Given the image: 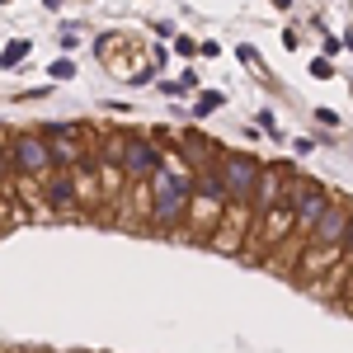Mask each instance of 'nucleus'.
I'll return each mask as SVG.
<instances>
[{"instance_id": "obj_1", "label": "nucleus", "mask_w": 353, "mask_h": 353, "mask_svg": "<svg viewBox=\"0 0 353 353\" xmlns=\"http://www.w3.org/2000/svg\"><path fill=\"white\" fill-rule=\"evenodd\" d=\"M189 203H193V170L179 156H170V165L146 184V231H156V236L184 231Z\"/></svg>"}, {"instance_id": "obj_2", "label": "nucleus", "mask_w": 353, "mask_h": 353, "mask_svg": "<svg viewBox=\"0 0 353 353\" xmlns=\"http://www.w3.org/2000/svg\"><path fill=\"white\" fill-rule=\"evenodd\" d=\"M330 198H334V193H330L321 179H306V174H292V179H288V203H292V231H297V245L311 241L316 221L325 217Z\"/></svg>"}, {"instance_id": "obj_3", "label": "nucleus", "mask_w": 353, "mask_h": 353, "mask_svg": "<svg viewBox=\"0 0 353 353\" xmlns=\"http://www.w3.org/2000/svg\"><path fill=\"white\" fill-rule=\"evenodd\" d=\"M212 165H217L221 184H226V198L250 208V198H254V184H259V174H264V161H254V156H245V151H231V146H221Z\"/></svg>"}, {"instance_id": "obj_4", "label": "nucleus", "mask_w": 353, "mask_h": 353, "mask_svg": "<svg viewBox=\"0 0 353 353\" xmlns=\"http://www.w3.org/2000/svg\"><path fill=\"white\" fill-rule=\"evenodd\" d=\"M5 151H10V170H19L24 179H48L57 170L52 161V141L43 132H19L5 141Z\"/></svg>"}, {"instance_id": "obj_5", "label": "nucleus", "mask_w": 353, "mask_h": 353, "mask_svg": "<svg viewBox=\"0 0 353 353\" xmlns=\"http://www.w3.org/2000/svg\"><path fill=\"white\" fill-rule=\"evenodd\" d=\"M165 165H170V156H165L151 137L128 132V151H123V179H128V184H151Z\"/></svg>"}, {"instance_id": "obj_6", "label": "nucleus", "mask_w": 353, "mask_h": 353, "mask_svg": "<svg viewBox=\"0 0 353 353\" xmlns=\"http://www.w3.org/2000/svg\"><path fill=\"white\" fill-rule=\"evenodd\" d=\"M288 179H292V170H288V165H264V174H259V184H254V198H250V226H254V231H259L264 217L283 203Z\"/></svg>"}, {"instance_id": "obj_7", "label": "nucleus", "mask_w": 353, "mask_h": 353, "mask_svg": "<svg viewBox=\"0 0 353 353\" xmlns=\"http://www.w3.org/2000/svg\"><path fill=\"white\" fill-rule=\"evenodd\" d=\"M349 221H353V203L344 198V193H334V198H330V208H325V217L316 221V231H311V241H306V245L339 250V245H344V231H349Z\"/></svg>"}, {"instance_id": "obj_8", "label": "nucleus", "mask_w": 353, "mask_h": 353, "mask_svg": "<svg viewBox=\"0 0 353 353\" xmlns=\"http://www.w3.org/2000/svg\"><path fill=\"white\" fill-rule=\"evenodd\" d=\"M43 203L61 212V217H76L81 212V203H76V179H71V170H52L48 179H43Z\"/></svg>"}, {"instance_id": "obj_9", "label": "nucleus", "mask_w": 353, "mask_h": 353, "mask_svg": "<svg viewBox=\"0 0 353 353\" xmlns=\"http://www.w3.org/2000/svg\"><path fill=\"white\" fill-rule=\"evenodd\" d=\"M24 57H28V43L19 38V43H10V48H5V57H0V66H19Z\"/></svg>"}, {"instance_id": "obj_10", "label": "nucleus", "mask_w": 353, "mask_h": 353, "mask_svg": "<svg viewBox=\"0 0 353 353\" xmlns=\"http://www.w3.org/2000/svg\"><path fill=\"white\" fill-rule=\"evenodd\" d=\"M212 109H221V94H203V99L193 104V113H198V118H208Z\"/></svg>"}, {"instance_id": "obj_11", "label": "nucleus", "mask_w": 353, "mask_h": 353, "mask_svg": "<svg viewBox=\"0 0 353 353\" xmlns=\"http://www.w3.org/2000/svg\"><path fill=\"white\" fill-rule=\"evenodd\" d=\"M334 301H339L344 311H353V269L344 273V297H334Z\"/></svg>"}, {"instance_id": "obj_12", "label": "nucleus", "mask_w": 353, "mask_h": 353, "mask_svg": "<svg viewBox=\"0 0 353 353\" xmlns=\"http://www.w3.org/2000/svg\"><path fill=\"white\" fill-rule=\"evenodd\" d=\"M339 250H344V264L353 269V221H349V231H344V245H339Z\"/></svg>"}, {"instance_id": "obj_13", "label": "nucleus", "mask_w": 353, "mask_h": 353, "mask_svg": "<svg viewBox=\"0 0 353 353\" xmlns=\"http://www.w3.org/2000/svg\"><path fill=\"white\" fill-rule=\"evenodd\" d=\"M52 76H57V81H71V76H76V66H71V61H57Z\"/></svg>"}, {"instance_id": "obj_14", "label": "nucleus", "mask_w": 353, "mask_h": 353, "mask_svg": "<svg viewBox=\"0 0 353 353\" xmlns=\"http://www.w3.org/2000/svg\"><path fill=\"white\" fill-rule=\"evenodd\" d=\"M174 48H179V57H198V43H193V38H179Z\"/></svg>"}, {"instance_id": "obj_15", "label": "nucleus", "mask_w": 353, "mask_h": 353, "mask_svg": "<svg viewBox=\"0 0 353 353\" xmlns=\"http://www.w3.org/2000/svg\"><path fill=\"white\" fill-rule=\"evenodd\" d=\"M10 174H14V170H10V151H5V146H0V184H5V179H10Z\"/></svg>"}, {"instance_id": "obj_16", "label": "nucleus", "mask_w": 353, "mask_h": 353, "mask_svg": "<svg viewBox=\"0 0 353 353\" xmlns=\"http://www.w3.org/2000/svg\"><path fill=\"white\" fill-rule=\"evenodd\" d=\"M273 5H278V10H288V5H292V0H273Z\"/></svg>"}]
</instances>
